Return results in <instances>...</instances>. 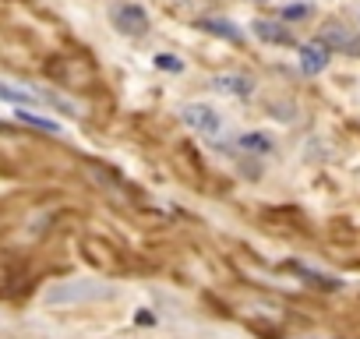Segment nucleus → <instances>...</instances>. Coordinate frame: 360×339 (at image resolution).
Masks as SVG:
<instances>
[{"mask_svg":"<svg viewBox=\"0 0 360 339\" xmlns=\"http://www.w3.org/2000/svg\"><path fill=\"white\" fill-rule=\"evenodd\" d=\"M321 43L332 50V53H350V57H360V36L353 28L339 25V21H325L321 25Z\"/></svg>","mask_w":360,"mask_h":339,"instance_id":"obj_1","label":"nucleus"},{"mask_svg":"<svg viewBox=\"0 0 360 339\" xmlns=\"http://www.w3.org/2000/svg\"><path fill=\"white\" fill-rule=\"evenodd\" d=\"M113 25H117L124 36H145V32H148V14H145V8H138V4H120V8L113 11Z\"/></svg>","mask_w":360,"mask_h":339,"instance_id":"obj_2","label":"nucleus"},{"mask_svg":"<svg viewBox=\"0 0 360 339\" xmlns=\"http://www.w3.org/2000/svg\"><path fill=\"white\" fill-rule=\"evenodd\" d=\"M184 124H188L191 131H201V135H219L223 117H219L212 106L194 103V106H188V110H184Z\"/></svg>","mask_w":360,"mask_h":339,"instance_id":"obj_3","label":"nucleus"},{"mask_svg":"<svg viewBox=\"0 0 360 339\" xmlns=\"http://www.w3.org/2000/svg\"><path fill=\"white\" fill-rule=\"evenodd\" d=\"M328 57H332V50H328L321 39L318 43H304V46H300V71H304V75H321L328 68Z\"/></svg>","mask_w":360,"mask_h":339,"instance_id":"obj_4","label":"nucleus"},{"mask_svg":"<svg viewBox=\"0 0 360 339\" xmlns=\"http://www.w3.org/2000/svg\"><path fill=\"white\" fill-rule=\"evenodd\" d=\"M212 88L223 92V96H237V99H248L251 92H254L251 78H244V75H219V78L212 81Z\"/></svg>","mask_w":360,"mask_h":339,"instance_id":"obj_5","label":"nucleus"},{"mask_svg":"<svg viewBox=\"0 0 360 339\" xmlns=\"http://www.w3.org/2000/svg\"><path fill=\"white\" fill-rule=\"evenodd\" d=\"M198 28H205L208 36H223V39H230V43H240L244 36H240V28L233 25V21H226V18H198Z\"/></svg>","mask_w":360,"mask_h":339,"instance_id":"obj_6","label":"nucleus"},{"mask_svg":"<svg viewBox=\"0 0 360 339\" xmlns=\"http://www.w3.org/2000/svg\"><path fill=\"white\" fill-rule=\"evenodd\" d=\"M99 293V287H88V283H71V287H57V290H50L46 293V300L50 304H60V300H81V297H96Z\"/></svg>","mask_w":360,"mask_h":339,"instance_id":"obj_7","label":"nucleus"},{"mask_svg":"<svg viewBox=\"0 0 360 339\" xmlns=\"http://www.w3.org/2000/svg\"><path fill=\"white\" fill-rule=\"evenodd\" d=\"M254 36H258V39H265V43H279V46H286V43H290L286 25H279V21H254Z\"/></svg>","mask_w":360,"mask_h":339,"instance_id":"obj_8","label":"nucleus"},{"mask_svg":"<svg viewBox=\"0 0 360 339\" xmlns=\"http://www.w3.org/2000/svg\"><path fill=\"white\" fill-rule=\"evenodd\" d=\"M18 120H21V124H32V128H39V131H50V135H60V124H53V120H46V117H39V113H28V110H18Z\"/></svg>","mask_w":360,"mask_h":339,"instance_id":"obj_9","label":"nucleus"},{"mask_svg":"<svg viewBox=\"0 0 360 339\" xmlns=\"http://www.w3.org/2000/svg\"><path fill=\"white\" fill-rule=\"evenodd\" d=\"M297 272L304 275V280H311V287H318V290H339V280H336V275H318V272H311V269H304V265H297Z\"/></svg>","mask_w":360,"mask_h":339,"instance_id":"obj_10","label":"nucleus"},{"mask_svg":"<svg viewBox=\"0 0 360 339\" xmlns=\"http://www.w3.org/2000/svg\"><path fill=\"white\" fill-rule=\"evenodd\" d=\"M240 145H244L248 152H272V138H268V135H261V131H251V135H244V138H240Z\"/></svg>","mask_w":360,"mask_h":339,"instance_id":"obj_11","label":"nucleus"},{"mask_svg":"<svg viewBox=\"0 0 360 339\" xmlns=\"http://www.w3.org/2000/svg\"><path fill=\"white\" fill-rule=\"evenodd\" d=\"M0 99L18 103V106H32V103H36V96H28V92H21V88H11V85H4V81H0Z\"/></svg>","mask_w":360,"mask_h":339,"instance_id":"obj_12","label":"nucleus"},{"mask_svg":"<svg viewBox=\"0 0 360 339\" xmlns=\"http://www.w3.org/2000/svg\"><path fill=\"white\" fill-rule=\"evenodd\" d=\"M311 14V8H304V4H293V8H283V18H308Z\"/></svg>","mask_w":360,"mask_h":339,"instance_id":"obj_13","label":"nucleus"},{"mask_svg":"<svg viewBox=\"0 0 360 339\" xmlns=\"http://www.w3.org/2000/svg\"><path fill=\"white\" fill-rule=\"evenodd\" d=\"M156 64L166 68V71H180V60H173L170 53H159V57H156Z\"/></svg>","mask_w":360,"mask_h":339,"instance_id":"obj_14","label":"nucleus"},{"mask_svg":"<svg viewBox=\"0 0 360 339\" xmlns=\"http://www.w3.org/2000/svg\"><path fill=\"white\" fill-rule=\"evenodd\" d=\"M258 4H265V0H258Z\"/></svg>","mask_w":360,"mask_h":339,"instance_id":"obj_15","label":"nucleus"}]
</instances>
